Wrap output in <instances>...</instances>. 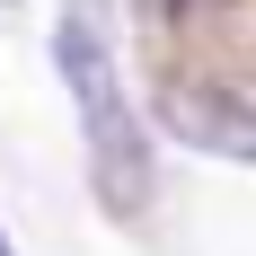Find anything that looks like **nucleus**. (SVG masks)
Here are the masks:
<instances>
[{
	"instance_id": "f257e3e1",
	"label": "nucleus",
	"mask_w": 256,
	"mask_h": 256,
	"mask_svg": "<svg viewBox=\"0 0 256 256\" xmlns=\"http://www.w3.org/2000/svg\"><path fill=\"white\" fill-rule=\"evenodd\" d=\"M53 71L80 106V132H88V177H98V204L115 221L150 204V150H142V124L124 106V80H115V44H106V9L98 0H71L53 18Z\"/></svg>"
},
{
	"instance_id": "f03ea898",
	"label": "nucleus",
	"mask_w": 256,
	"mask_h": 256,
	"mask_svg": "<svg viewBox=\"0 0 256 256\" xmlns=\"http://www.w3.org/2000/svg\"><path fill=\"white\" fill-rule=\"evenodd\" d=\"M159 124L177 132L186 150L256 159V106H248V98H230V88H194V80H177V88L159 98Z\"/></svg>"
},
{
	"instance_id": "7ed1b4c3",
	"label": "nucleus",
	"mask_w": 256,
	"mask_h": 256,
	"mask_svg": "<svg viewBox=\"0 0 256 256\" xmlns=\"http://www.w3.org/2000/svg\"><path fill=\"white\" fill-rule=\"evenodd\" d=\"M0 256H9V230H0Z\"/></svg>"
},
{
	"instance_id": "20e7f679",
	"label": "nucleus",
	"mask_w": 256,
	"mask_h": 256,
	"mask_svg": "<svg viewBox=\"0 0 256 256\" xmlns=\"http://www.w3.org/2000/svg\"><path fill=\"white\" fill-rule=\"evenodd\" d=\"M0 9H9V0H0Z\"/></svg>"
}]
</instances>
